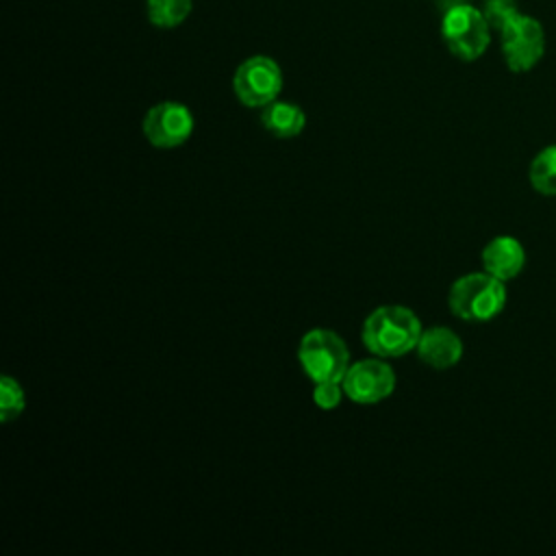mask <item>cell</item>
<instances>
[{"label":"cell","mask_w":556,"mask_h":556,"mask_svg":"<svg viewBox=\"0 0 556 556\" xmlns=\"http://www.w3.org/2000/svg\"><path fill=\"white\" fill-rule=\"evenodd\" d=\"M421 332V321L410 308L384 304L367 315L361 337L369 352L382 358H393L415 350Z\"/></svg>","instance_id":"cell-1"},{"label":"cell","mask_w":556,"mask_h":556,"mask_svg":"<svg viewBox=\"0 0 556 556\" xmlns=\"http://www.w3.org/2000/svg\"><path fill=\"white\" fill-rule=\"evenodd\" d=\"M447 302L452 313L465 321H489L506 306V287L489 271H471L454 280Z\"/></svg>","instance_id":"cell-2"},{"label":"cell","mask_w":556,"mask_h":556,"mask_svg":"<svg viewBox=\"0 0 556 556\" xmlns=\"http://www.w3.org/2000/svg\"><path fill=\"white\" fill-rule=\"evenodd\" d=\"M441 37L456 59L476 61L489 48L491 24L480 9L467 2H456L443 13Z\"/></svg>","instance_id":"cell-3"},{"label":"cell","mask_w":556,"mask_h":556,"mask_svg":"<svg viewBox=\"0 0 556 556\" xmlns=\"http://www.w3.org/2000/svg\"><path fill=\"white\" fill-rule=\"evenodd\" d=\"M298 358L313 384L328 380L341 382L350 367V352L343 339L328 328L308 330L298 345Z\"/></svg>","instance_id":"cell-4"},{"label":"cell","mask_w":556,"mask_h":556,"mask_svg":"<svg viewBox=\"0 0 556 556\" xmlns=\"http://www.w3.org/2000/svg\"><path fill=\"white\" fill-rule=\"evenodd\" d=\"M497 33L502 39V54L510 72H528L545 54L543 26L530 15H513Z\"/></svg>","instance_id":"cell-5"},{"label":"cell","mask_w":556,"mask_h":556,"mask_svg":"<svg viewBox=\"0 0 556 556\" xmlns=\"http://www.w3.org/2000/svg\"><path fill=\"white\" fill-rule=\"evenodd\" d=\"M232 89L241 104L263 109L278 100L282 89V70L274 59L265 54L250 56L237 67L232 76Z\"/></svg>","instance_id":"cell-6"},{"label":"cell","mask_w":556,"mask_h":556,"mask_svg":"<svg viewBox=\"0 0 556 556\" xmlns=\"http://www.w3.org/2000/svg\"><path fill=\"white\" fill-rule=\"evenodd\" d=\"M141 126L150 146L169 150L182 146L191 137L193 115L182 102L165 100L148 109Z\"/></svg>","instance_id":"cell-7"},{"label":"cell","mask_w":556,"mask_h":556,"mask_svg":"<svg viewBox=\"0 0 556 556\" xmlns=\"http://www.w3.org/2000/svg\"><path fill=\"white\" fill-rule=\"evenodd\" d=\"M343 391L356 404H378L395 389V371L380 358H365L348 367Z\"/></svg>","instance_id":"cell-8"},{"label":"cell","mask_w":556,"mask_h":556,"mask_svg":"<svg viewBox=\"0 0 556 556\" xmlns=\"http://www.w3.org/2000/svg\"><path fill=\"white\" fill-rule=\"evenodd\" d=\"M419 358L432 369H450L463 356V341L456 332L445 326L426 328L417 343Z\"/></svg>","instance_id":"cell-9"},{"label":"cell","mask_w":556,"mask_h":556,"mask_svg":"<svg viewBox=\"0 0 556 556\" xmlns=\"http://www.w3.org/2000/svg\"><path fill=\"white\" fill-rule=\"evenodd\" d=\"M526 265V250L523 245L508 235H500L491 239L482 250V267L491 276L500 280H513Z\"/></svg>","instance_id":"cell-10"},{"label":"cell","mask_w":556,"mask_h":556,"mask_svg":"<svg viewBox=\"0 0 556 556\" xmlns=\"http://www.w3.org/2000/svg\"><path fill=\"white\" fill-rule=\"evenodd\" d=\"M261 124L276 139H293V137H298L304 130L306 115L293 102L274 100L267 106H263Z\"/></svg>","instance_id":"cell-11"},{"label":"cell","mask_w":556,"mask_h":556,"mask_svg":"<svg viewBox=\"0 0 556 556\" xmlns=\"http://www.w3.org/2000/svg\"><path fill=\"white\" fill-rule=\"evenodd\" d=\"M193 9V0H146V13L156 28L180 26Z\"/></svg>","instance_id":"cell-12"},{"label":"cell","mask_w":556,"mask_h":556,"mask_svg":"<svg viewBox=\"0 0 556 556\" xmlns=\"http://www.w3.org/2000/svg\"><path fill=\"white\" fill-rule=\"evenodd\" d=\"M530 185L541 195H556V146L543 148L530 163Z\"/></svg>","instance_id":"cell-13"},{"label":"cell","mask_w":556,"mask_h":556,"mask_svg":"<svg viewBox=\"0 0 556 556\" xmlns=\"http://www.w3.org/2000/svg\"><path fill=\"white\" fill-rule=\"evenodd\" d=\"M26 408V395L22 384L11 378V376H2L0 378V415L2 421L9 424L13 419H17Z\"/></svg>","instance_id":"cell-14"},{"label":"cell","mask_w":556,"mask_h":556,"mask_svg":"<svg viewBox=\"0 0 556 556\" xmlns=\"http://www.w3.org/2000/svg\"><path fill=\"white\" fill-rule=\"evenodd\" d=\"M345 395L343 391V382L337 380H328V382H315L313 384V402L321 408V410H332L341 404V397Z\"/></svg>","instance_id":"cell-15"},{"label":"cell","mask_w":556,"mask_h":556,"mask_svg":"<svg viewBox=\"0 0 556 556\" xmlns=\"http://www.w3.org/2000/svg\"><path fill=\"white\" fill-rule=\"evenodd\" d=\"M482 13L491 28L500 30L513 15H517V2L515 0H484Z\"/></svg>","instance_id":"cell-16"}]
</instances>
